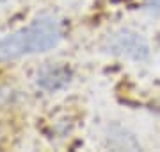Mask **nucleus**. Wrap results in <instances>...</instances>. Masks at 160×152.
<instances>
[{
	"label": "nucleus",
	"mask_w": 160,
	"mask_h": 152,
	"mask_svg": "<svg viewBox=\"0 0 160 152\" xmlns=\"http://www.w3.org/2000/svg\"><path fill=\"white\" fill-rule=\"evenodd\" d=\"M62 38V22L53 14H39L29 25L0 40V61H14L25 56L48 52L57 47Z\"/></svg>",
	"instance_id": "1"
},
{
	"label": "nucleus",
	"mask_w": 160,
	"mask_h": 152,
	"mask_svg": "<svg viewBox=\"0 0 160 152\" xmlns=\"http://www.w3.org/2000/svg\"><path fill=\"white\" fill-rule=\"evenodd\" d=\"M105 48L112 56L128 61H146L149 57V43L141 32L133 29H119L107 38Z\"/></svg>",
	"instance_id": "2"
},
{
	"label": "nucleus",
	"mask_w": 160,
	"mask_h": 152,
	"mask_svg": "<svg viewBox=\"0 0 160 152\" xmlns=\"http://www.w3.org/2000/svg\"><path fill=\"white\" fill-rule=\"evenodd\" d=\"M73 79V72L68 64L62 63H53L43 66L38 75H36V84L38 88L46 91V93H55L61 91L68 86Z\"/></svg>",
	"instance_id": "3"
},
{
	"label": "nucleus",
	"mask_w": 160,
	"mask_h": 152,
	"mask_svg": "<svg viewBox=\"0 0 160 152\" xmlns=\"http://www.w3.org/2000/svg\"><path fill=\"white\" fill-rule=\"evenodd\" d=\"M144 6L149 13L153 14H160V0H144Z\"/></svg>",
	"instance_id": "4"
},
{
	"label": "nucleus",
	"mask_w": 160,
	"mask_h": 152,
	"mask_svg": "<svg viewBox=\"0 0 160 152\" xmlns=\"http://www.w3.org/2000/svg\"><path fill=\"white\" fill-rule=\"evenodd\" d=\"M0 2H9V0H0Z\"/></svg>",
	"instance_id": "5"
}]
</instances>
